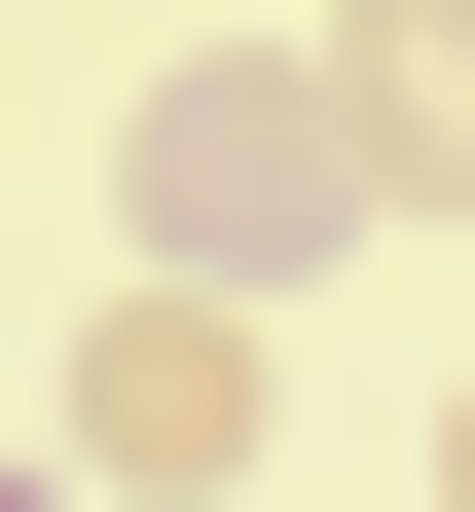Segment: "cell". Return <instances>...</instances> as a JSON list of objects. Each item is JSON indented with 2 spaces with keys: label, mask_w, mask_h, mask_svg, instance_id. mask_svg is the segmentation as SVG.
<instances>
[{
  "label": "cell",
  "mask_w": 475,
  "mask_h": 512,
  "mask_svg": "<svg viewBox=\"0 0 475 512\" xmlns=\"http://www.w3.org/2000/svg\"><path fill=\"white\" fill-rule=\"evenodd\" d=\"M147 256L183 293H329V220H366V110H329V37H220V74H147Z\"/></svg>",
  "instance_id": "cell-1"
},
{
  "label": "cell",
  "mask_w": 475,
  "mask_h": 512,
  "mask_svg": "<svg viewBox=\"0 0 475 512\" xmlns=\"http://www.w3.org/2000/svg\"><path fill=\"white\" fill-rule=\"evenodd\" d=\"M74 476H110V512H220V476H256V293H183V256L110 293V330H74Z\"/></svg>",
  "instance_id": "cell-2"
},
{
  "label": "cell",
  "mask_w": 475,
  "mask_h": 512,
  "mask_svg": "<svg viewBox=\"0 0 475 512\" xmlns=\"http://www.w3.org/2000/svg\"><path fill=\"white\" fill-rule=\"evenodd\" d=\"M329 110H366V220H475V0H329Z\"/></svg>",
  "instance_id": "cell-3"
},
{
  "label": "cell",
  "mask_w": 475,
  "mask_h": 512,
  "mask_svg": "<svg viewBox=\"0 0 475 512\" xmlns=\"http://www.w3.org/2000/svg\"><path fill=\"white\" fill-rule=\"evenodd\" d=\"M439 512H475V403H439Z\"/></svg>",
  "instance_id": "cell-4"
}]
</instances>
